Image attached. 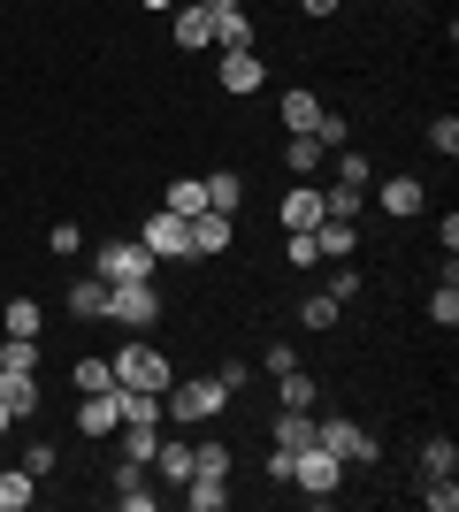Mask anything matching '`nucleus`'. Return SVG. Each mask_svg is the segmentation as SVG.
Here are the masks:
<instances>
[{
    "instance_id": "obj_1",
    "label": "nucleus",
    "mask_w": 459,
    "mask_h": 512,
    "mask_svg": "<svg viewBox=\"0 0 459 512\" xmlns=\"http://www.w3.org/2000/svg\"><path fill=\"white\" fill-rule=\"evenodd\" d=\"M222 406H230L222 375H184V383H169V390H161V421H176V428H199V421H215Z\"/></svg>"
},
{
    "instance_id": "obj_2",
    "label": "nucleus",
    "mask_w": 459,
    "mask_h": 512,
    "mask_svg": "<svg viewBox=\"0 0 459 512\" xmlns=\"http://www.w3.org/2000/svg\"><path fill=\"white\" fill-rule=\"evenodd\" d=\"M108 367H115V383H123V390H169V383H176L169 352H161V344H146V337H131Z\"/></svg>"
},
{
    "instance_id": "obj_3",
    "label": "nucleus",
    "mask_w": 459,
    "mask_h": 512,
    "mask_svg": "<svg viewBox=\"0 0 459 512\" xmlns=\"http://www.w3.org/2000/svg\"><path fill=\"white\" fill-rule=\"evenodd\" d=\"M153 268H161V260L146 253V245H138V237H115V245H92V276L108 283H153Z\"/></svg>"
},
{
    "instance_id": "obj_4",
    "label": "nucleus",
    "mask_w": 459,
    "mask_h": 512,
    "mask_svg": "<svg viewBox=\"0 0 459 512\" xmlns=\"http://www.w3.org/2000/svg\"><path fill=\"white\" fill-rule=\"evenodd\" d=\"M291 482H299V497L329 505V497H337V482H345V459H337V451H322V444H306V451H291Z\"/></svg>"
},
{
    "instance_id": "obj_5",
    "label": "nucleus",
    "mask_w": 459,
    "mask_h": 512,
    "mask_svg": "<svg viewBox=\"0 0 459 512\" xmlns=\"http://www.w3.org/2000/svg\"><path fill=\"white\" fill-rule=\"evenodd\" d=\"M314 444H322V451H337L345 467H375V436H368L360 421H345V413H329V421L314 413Z\"/></svg>"
},
{
    "instance_id": "obj_6",
    "label": "nucleus",
    "mask_w": 459,
    "mask_h": 512,
    "mask_svg": "<svg viewBox=\"0 0 459 512\" xmlns=\"http://www.w3.org/2000/svg\"><path fill=\"white\" fill-rule=\"evenodd\" d=\"M138 245H146L153 260H192V222L169 207H153L146 222H138Z\"/></svg>"
},
{
    "instance_id": "obj_7",
    "label": "nucleus",
    "mask_w": 459,
    "mask_h": 512,
    "mask_svg": "<svg viewBox=\"0 0 459 512\" xmlns=\"http://www.w3.org/2000/svg\"><path fill=\"white\" fill-rule=\"evenodd\" d=\"M108 314L123 321L131 337H146V329L169 314V306H161V291H153V283H115V291H108Z\"/></svg>"
},
{
    "instance_id": "obj_8",
    "label": "nucleus",
    "mask_w": 459,
    "mask_h": 512,
    "mask_svg": "<svg viewBox=\"0 0 459 512\" xmlns=\"http://www.w3.org/2000/svg\"><path fill=\"white\" fill-rule=\"evenodd\" d=\"M215 77H222V92H230V100H253V92L268 85V62L253 54V46H245V54H222Z\"/></svg>"
},
{
    "instance_id": "obj_9",
    "label": "nucleus",
    "mask_w": 459,
    "mask_h": 512,
    "mask_svg": "<svg viewBox=\"0 0 459 512\" xmlns=\"http://www.w3.org/2000/svg\"><path fill=\"white\" fill-rule=\"evenodd\" d=\"M276 107H284V130H291V138H314V130H322V115H329L322 92H306V85H291Z\"/></svg>"
},
{
    "instance_id": "obj_10",
    "label": "nucleus",
    "mask_w": 459,
    "mask_h": 512,
    "mask_svg": "<svg viewBox=\"0 0 459 512\" xmlns=\"http://www.w3.org/2000/svg\"><path fill=\"white\" fill-rule=\"evenodd\" d=\"M230 237H238V214H192V260H207V253H230Z\"/></svg>"
},
{
    "instance_id": "obj_11",
    "label": "nucleus",
    "mask_w": 459,
    "mask_h": 512,
    "mask_svg": "<svg viewBox=\"0 0 459 512\" xmlns=\"http://www.w3.org/2000/svg\"><path fill=\"white\" fill-rule=\"evenodd\" d=\"M77 428H85V436L123 428V390H92V398H77Z\"/></svg>"
},
{
    "instance_id": "obj_12",
    "label": "nucleus",
    "mask_w": 459,
    "mask_h": 512,
    "mask_svg": "<svg viewBox=\"0 0 459 512\" xmlns=\"http://www.w3.org/2000/svg\"><path fill=\"white\" fill-rule=\"evenodd\" d=\"M207 16H215V46L222 54H245V46H253V16H245L238 0H222V8H207Z\"/></svg>"
},
{
    "instance_id": "obj_13",
    "label": "nucleus",
    "mask_w": 459,
    "mask_h": 512,
    "mask_svg": "<svg viewBox=\"0 0 459 512\" xmlns=\"http://www.w3.org/2000/svg\"><path fill=\"white\" fill-rule=\"evenodd\" d=\"M276 214H284V230H314L322 222V184H291Z\"/></svg>"
},
{
    "instance_id": "obj_14",
    "label": "nucleus",
    "mask_w": 459,
    "mask_h": 512,
    "mask_svg": "<svg viewBox=\"0 0 459 512\" xmlns=\"http://www.w3.org/2000/svg\"><path fill=\"white\" fill-rule=\"evenodd\" d=\"M0 406L16 413V421H31V413H39V383H31L23 367H0Z\"/></svg>"
},
{
    "instance_id": "obj_15",
    "label": "nucleus",
    "mask_w": 459,
    "mask_h": 512,
    "mask_svg": "<svg viewBox=\"0 0 459 512\" xmlns=\"http://www.w3.org/2000/svg\"><path fill=\"white\" fill-rule=\"evenodd\" d=\"M176 46H184V54H199V46H215V16H207V8H192V0H184V8H176Z\"/></svg>"
},
{
    "instance_id": "obj_16",
    "label": "nucleus",
    "mask_w": 459,
    "mask_h": 512,
    "mask_svg": "<svg viewBox=\"0 0 459 512\" xmlns=\"http://www.w3.org/2000/svg\"><path fill=\"white\" fill-rule=\"evenodd\" d=\"M421 207H429V192H421V176H391V184H383V214H398V222H414Z\"/></svg>"
},
{
    "instance_id": "obj_17",
    "label": "nucleus",
    "mask_w": 459,
    "mask_h": 512,
    "mask_svg": "<svg viewBox=\"0 0 459 512\" xmlns=\"http://www.w3.org/2000/svg\"><path fill=\"white\" fill-rule=\"evenodd\" d=\"M115 505L123 512H153V490H146V467H138V459L115 467Z\"/></svg>"
},
{
    "instance_id": "obj_18",
    "label": "nucleus",
    "mask_w": 459,
    "mask_h": 512,
    "mask_svg": "<svg viewBox=\"0 0 459 512\" xmlns=\"http://www.w3.org/2000/svg\"><path fill=\"white\" fill-rule=\"evenodd\" d=\"M268 428H276V451H306L314 444V413H299V406H276Z\"/></svg>"
},
{
    "instance_id": "obj_19",
    "label": "nucleus",
    "mask_w": 459,
    "mask_h": 512,
    "mask_svg": "<svg viewBox=\"0 0 459 512\" xmlns=\"http://www.w3.org/2000/svg\"><path fill=\"white\" fill-rule=\"evenodd\" d=\"M176 490H184L192 512H222L230 505V482H222V474H192V482H176Z\"/></svg>"
},
{
    "instance_id": "obj_20",
    "label": "nucleus",
    "mask_w": 459,
    "mask_h": 512,
    "mask_svg": "<svg viewBox=\"0 0 459 512\" xmlns=\"http://www.w3.org/2000/svg\"><path fill=\"white\" fill-rule=\"evenodd\" d=\"M153 467H161V482H192V436H161Z\"/></svg>"
},
{
    "instance_id": "obj_21",
    "label": "nucleus",
    "mask_w": 459,
    "mask_h": 512,
    "mask_svg": "<svg viewBox=\"0 0 459 512\" xmlns=\"http://www.w3.org/2000/svg\"><path fill=\"white\" fill-rule=\"evenodd\" d=\"M69 314H77V321H100V314H108V283H100V276H77V283H69Z\"/></svg>"
},
{
    "instance_id": "obj_22",
    "label": "nucleus",
    "mask_w": 459,
    "mask_h": 512,
    "mask_svg": "<svg viewBox=\"0 0 459 512\" xmlns=\"http://www.w3.org/2000/svg\"><path fill=\"white\" fill-rule=\"evenodd\" d=\"M39 505V474L16 467V474H0V512H31Z\"/></svg>"
},
{
    "instance_id": "obj_23",
    "label": "nucleus",
    "mask_w": 459,
    "mask_h": 512,
    "mask_svg": "<svg viewBox=\"0 0 459 512\" xmlns=\"http://www.w3.org/2000/svg\"><path fill=\"white\" fill-rule=\"evenodd\" d=\"M161 207H169V214H184V222H192V214H207V176H176Z\"/></svg>"
},
{
    "instance_id": "obj_24",
    "label": "nucleus",
    "mask_w": 459,
    "mask_h": 512,
    "mask_svg": "<svg viewBox=\"0 0 459 512\" xmlns=\"http://www.w3.org/2000/svg\"><path fill=\"white\" fill-rule=\"evenodd\" d=\"M314 245H322V260H352L360 253V230L352 222H314Z\"/></svg>"
},
{
    "instance_id": "obj_25",
    "label": "nucleus",
    "mask_w": 459,
    "mask_h": 512,
    "mask_svg": "<svg viewBox=\"0 0 459 512\" xmlns=\"http://www.w3.org/2000/svg\"><path fill=\"white\" fill-rule=\"evenodd\" d=\"M207 207H215V214H238L245 207V176L238 169H215V176H207Z\"/></svg>"
},
{
    "instance_id": "obj_26",
    "label": "nucleus",
    "mask_w": 459,
    "mask_h": 512,
    "mask_svg": "<svg viewBox=\"0 0 459 512\" xmlns=\"http://www.w3.org/2000/svg\"><path fill=\"white\" fill-rule=\"evenodd\" d=\"M153 451H161V421H123V459L153 467Z\"/></svg>"
},
{
    "instance_id": "obj_27",
    "label": "nucleus",
    "mask_w": 459,
    "mask_h": 512,
    "mask_svg": "<svg viewBox=\"0 0 459 512\" xmlns=\"http://www.w3.org/2000/svg\"><path fill=\"white\" fill-rule=\"evenodd\" d=\"M337 314H345V299H329V291H314V299H299V329H337Z\"/></svg>"
},
{
    "instance_id": "obj_28",
    "label": "nucleus",
    "mask_w": 459,
    "mask_h": 512,
    "mask_svg": "<svg viewBox=\"0 0 459 512\" xmlns=\"http://www.w3.org/2000/svg\"><path fill=\"white\" fill-rule=\"evenodd\" d=\"M322 222H360V184H329L322 192Z\"/></svg>"
},
{
    "instance_id": "obj_29",
    "label": "nucleus",
    "mask_w": 459,
    "mask_h": 512,
    "mask_svg": "<svg viewBox=\"0 0 459 512\" xmlns=\"http://www.w3.org/2000/svg\"><path fill=\"white\" fill-rule=\"evenodd\" d=\"M192 474H222V482H230V444H222V436H199L192 444Z\"/></svg>"
},
{
    "instance_id": "obj_30",
    "label": "nucleus",
    "mask_w": 459,
    "mask_h": 512,
    "mask_svg": "<svg viewBox=\"0 0 459 512\" xmlns=\"http://www.w3.org/2000/svg\"><path fill=\"white\" fill-rule=\"evenodd\" d=\"M322 138H291V146H284V161H291V176H314V169H322Z\"/></svg>"
},
{
    "instance_id": "obj_31",
    "label": "nucleus",
    "mask_w": 459,
    "mask_h": 512,
    "mask_svg": "<svg viewBox=\"0 0 459 512\" xmlns=\"http://www.w3.org/2000/svg\"><path fill=\"white\" fill-rule=\"evenodd\" d=\"M69 375H77V398H92V390H115V367H108V360H77Z\"/></svg>"
},
{
    "instance_id": "obj_32",
    "label": "nucleus",
    "mask_w": 459,
    "mask_h": 512,
    "mask_svg": "<svg viewBox=\"0 0 459 512\" xmlns=\"http://www.w3.org/2000/svg\"><path fill=\"white\" fill-rule=\"evenodd\" d=\"M421 474H459V451H452V436H429V444H421Z\"/></svg>"
},
{
    "instance_id": "obj_33",
    "label": "nucleus",
    "mask_w": 459,
    "mask_h": 512,
    "mask_svg": "<svg viewBox=\"0 0 459 512\" xmlns=\"http://www.w3.org/2000/svg\"><path fill=\"white\" fill-rule=\"evenodd\" d=\"M0 321H8V337H39V306H31V299H8Z\"/></svg>"
},
{
    "instance_id": "obj_34",
    "label": "nucleus",
    "mask_w": 459,
    "mask_h": 512,
    "mask_svg": "<svg viewBox=\"0 0 459 512\" xmlns=\"http://www.w3.org/2000/svg\"><path fill=\"white\" fill-rule=\"evenodd\" d=\"M284 260H291V268H314V260H322L314 230H284Z\"/></svg>"
},
{
    "instance_id": "obj_35",
    "label": "nucleus",
    "mask_w": 459,
    "mask_h": 512,
    "mask_svg": "<svg viewBox=\"0 0 459 512\" xmlns=\"http://www.w3.org/2000/svg\"><path fill=\"white\" fill-rule=\"evenodd\" d=\"M421 505H429V512H459V482H452V474H429Z\"/></svg>"
},
{
    "instance_id": "obj_36",
    "label": "nucleus",
    "mask_w": 459,
    "mask_h": 512,
    "mask_svg": "<svg viewBox=\"0 0 459 512\" xmlns=\"http://www.w3.org/2000/svg\"><path fill=\"white\" fill-rule=\"evenodd\" d=\"M429 321H437V329H452V321H459V283H452V276L437 283V299H429Z\"/></svg>"
},
{
    "instance_id": "obj_37",
    "label": "nucleus",
    "mask_w": 459,
    "mask_h": 512,
    "mask_svg": "<svg viewBox=\"0 0 459 512\" xmlns=\"http://www.w3.org/2000/svg\"><path fill=\"white\" fill-rule=\"evenodd\" d=\"M0 367H23V375H31V367H39V337H8L0 344Z\"/></svg>"
},
{
    "instance_id": "obj_38",
    "label": "nucleus",
    "mask_w": 459,
    "mask_h": 512,
    "mask_svg": "<svg viewBox=\"0 0 459 512\" xmlns=\"http://www.w3.org/2000/svg\"><path fill=\"white\" fill-rule=\"evenodd\" d=\"M337 184H368V153L337 146Z\"/></svg>"
},
{
    "instance_id": "obj_39",
    "label": "nucleus",
    "mask_w": 459,
    "mask_h": 512,
    "mask_svg": "<svg viewBox=\"0 0 459 512\" xmlns=\"http://www.w3.org/2000/svg\"><path fill=\"white\" fill-rule=\"evenodd\" d=\"M46 253H62V260H77V253H85V230H77V222H62V230L46 237Z\"/></svg>"
},
{
    "instance_id": "obj_40",
    "label": "nucleus",
    "mask_w": 459,
    "mask_h": 512,
    "mask_svg": "<svg viewBox=\"0 0 459 512\" xmlns=\"http://www.w3.org/2000/svg\"><path fill=\"white\" fill-rule=\"evenodd\" d=\"M429 146H437L444 161H452V153H459V123H452V115H437V123H429Z\"/></svg>"
},
{
    "instance_id": "obj_41",
    "label": "nucleus",
    "mask_w": 459,
    "mask_h": 512,
    "mask_svg": "<svg viewBox=\"0 0 459 512\" xmlns=\"http://www.w3.org/2000/svg\"><path fill=\"white\" fill-rule=\"evenodd\" d=\"M352 291H360V268H352V260H337V276H329V299H352Z\"/></svg>"
},
{
    "instance_id": "obj_42",
    "label": "nucleus",
    "mask_w": 459,
    "mask_h": 512,
    "mask_svg": "<svg viewBox=\"0 0 459 512\" xmlns=\"http://www.w3.org/2000/svg\"><path fill=\"white\" fill-rule=\"evenodd\" d=\"M54 459H62L54 444H31V451H23V467H31V474H54Z\"/></svg>"
},
{
    "instance_id": "obj_43",
    "label": "nucleus",
    "mask_w": 459,
    "mask_h": 512,
    "mask_svg": "<svg viewBox=\"0 0 459 512\" xmlns=\"http://www.w3.org/2000/svg\"><path fill=\"white\" fill-rule=\"evenodd\" d=\"M215 375H222V390H230V398H238V390H245V375H253V367H245V360H222Z\"/></svg>"
},
{
    "instance_id": "obj_44",
    "label": "nucleus",
    "mask_w": 459,
    "mask_h": 512,
    "mask_svg": "<svg viewBox=\"0 0 459 512\" xmlns=\"http://www.w3.org/2000/svg\"><path fill=\"white\" fill-rule=\"evenodd\" d=\"M306 16H337V8H345V0H299Z\"/></svg>"
},
{
    "instance_id": "obj_45",
    "label": "nucleus",
    "mask_w": 459,
    "mask_h": 512,
    "mask_svg": "<svg viewBox=\"0 0 459 512\" xmlns=\"http://www.w3.org/2000/svg\"><path fill=\"white\" fill-rule=\"evenodd\" d=\"M8 428H16V413H8V406H0V436H8Z\"/></svg>"
},
{
    "instance_id": "obj_46",
    "label": "nucleus",
    "mask_w": 459,
    "mask_h": 512,
    "mask_svg": "<svg viewBox=\"0 0 459 512\" xmlns=\"http://www.w3.org/2000/svg\"><path fill=\"white\" fill-rule=\"evenodd\" d=\"M138 8H176V0H138Z\"/></svg>"
},
{
    "instance_id": "obj_47",
    "label": "nucleus",
    "mask_w": 459,
    "mask_h": 512,
    "mask_svg": "<svg viewBox=\"0 0 459 512\" xmlns=\"http://www.w3.org/2000/svg\"><path fill=\"white\" fill-rule=\"evenodd\" d=\"M192 8H222V0H192Z\"/></svg>"
}]
</instances>
